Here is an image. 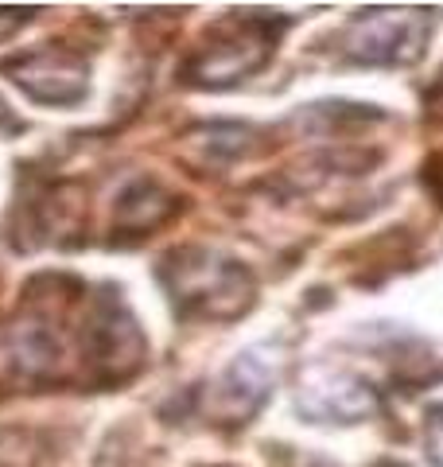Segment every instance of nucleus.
Wrapping results in <instances>:
<instances>
[{
    "label": "nucleus",
    "mask_w": 443,
    "mask_h": 467,
    "mask_svg": "<svg viewBox=\"0 0 443 467\" xmlns=\"http://www.w3.org/2000/svg\"><path fill=\"white\" fill-rule=\"evenodd\" d=\"M58 276H43L24 292L16 316L0 319V393H36L67 382V350L55 319L70 296L55 292Z\"/></svg>",
    "instance_id": "1"
},
{
    "label": "nucleus",
    "mask_w": 443,
    "mask_h": 467,
    "mask_svg": "<svg viewBox=\"0 0 443 467\" xmlns=\"http://www.w3.org/2000/svg\"><path fill=\"white\" fill-rule=\"evenodd\" d=\"M160 281L180 316L230 319L249 308V273L211 250H175L160 261Z\"/></svg>",
    "instance_id": "2"
},
{
    "label": "nucleus",
    "mask_w": 443,
    "mask_h": 467,
    "mask_svg": "<svg viewBox=\"0 0 443 467\" xmlns=\"http://www.w3.org/2000/svg\"><path fill=\"white\" fill-rule=\"evenodd\" d=\"M78 350H82V370L90 386H121L144 362V335L137 316L129 312L121 292L113 285L98 288L90 296V308L82 312L78 327Z\"/></svg>",
    "instance_id": "3"
},
{
    "label": "nucleus",
    "mask_w": 443,
    "mask_h": 467,
    "mask_svg": "<svg viewBox=\"0 0 443 467\" xmlns=\"http://www.w3.org/2000/svg\"><path fill=\"white\" fill-rule=\"evenodd\" d=\"M5 75L39 106H78L90 94V63L63 43H47V47L8 58Z\"/></svg>",
    "instance_id": "4"
},
{
    "label": "nucleus",
    "mask_w": 443,
    "mask_h": 467,
    "mask_svg": "<svg viewBox=\"0 0 443 467\" xmlns=\"http://www.w3.org/2000/svg\"><path fill=\"white\" fill-rule=\"evenodd\" d=\"M264 55H269V39L261 36V27H245L242 36L211 43V47L187 67V75L199 86H230V82L245 78L249 70H257L264 63Z\"/></svg>",
    "instance_id": "5"
},
{
    "label": "nucleus",
    "mask_w": 443,
    "mask_h": 467,
    "mask_svg": "<svg viewBox=\"0 0 443 467\" xmlns=\"http://www.w3.org/2000/svg\"><path fill=\"white\" fill-rule=\"evenodd\" d=\"M168 214H171V195L164 187L152 183V180H137V183L125 187L121 199H117V207H113V234H129L132 238V234L160 226Z\"/></svg>",
    "instance_id": "6"
},
{
    "label": "nucleus",
    "mask_w": 443,
    "mask_h": 467,
    "mask_svg": "<svg viewBox=\"0 0 443 467\" xmlns=\"http://www.w3.org/2000/svg\"><path fill=\"white\" fill-rule=\"evenodd\" d=\"M264 398V378L257 374V367L249 358H242L238 367L226 374V382H222V409H226V417H249L257 409V401Z\"/></svg>",
    "instance_id": "7"
},
{
    "label": "nucleus",
    "mask_w": 443,
    "mask_h": 467,
    "mask_svg": "<svg viewBox=\"0 0 443 467\" xmlns=\"http://www.w3.org/2000/svg\"><path fill=\"white\" fill-rule=\"evenodd\" d=\"M43 441L32 429H0V467H36Z\"/></svg>",
    "instance_id": "8"
},
{
    "label": "nucleus",
    "mask_w": 443,
    "mask_h": 467,
    "mask_svg": "<svg viewBox=\"0 0 443 467\" xmlns=\"http://www.w3.org/2000/svg\"><path fill=\"white\" fill-rule=\"evenodd\" d=\"M32 12H36V8H0V43L16 36L20 27L32 20Z\"/></svg>",
    "instance_id": "9"
}]
</instances>
